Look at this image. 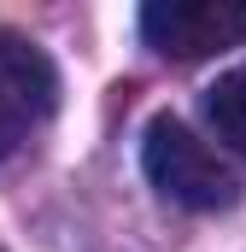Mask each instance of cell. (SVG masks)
Segmentation results:
<instances>
[{"instance_id": "6da1fadb", "label": "cell", "mask_w": 246, "mask_h": 252, "mask_svg": "<svg viewBox=\"0 0 246 252\" xmlns=\"http://www.w3.org/2000/svg\"><path fill=\"white\" fill-rule=\"evenodd\" d=\"M141 170H147V182L164 193V199H176L187 211H217V205H235V170L182 124V118H153L147 135H141Z\"/></svg>"}, {"instance_id": "7a4b0ae2", "label": "cell", "mask_w": 246, "mask_h": 252, "mask_svg": "<svg viewBox=\"0 0 246 252\" xmlns=\"http://www.w3.org/2000/svg\"><path fill=\"white\" fill-rule=\"evenodd\" d=\"M141 35L164 59H211L246 41V0H153L141 6Z\"/></svg>"}, {"instance_id": "3957f363", "label": "cell", "mask_w": 246, "mask_h": 252, "mask_svg": "<svg viewBox=\"0 0 246 252\" xmlns=\"http://www.w3.org/2000/svg\"><path fill=\"white\" fill-rule=\"evenodd\" d=\"M53 100H59V76H53V59L0 30V158H12L35 129L53 118Z\"/></svg>"}, {"instance_id": "277c9868", "label": "cell", "mask_w": 246, "mask_h": 252, "mask_svg": "<svg viewBox=\"0 0 246 252\" xmlns=\"http://www.w3.org/2000/svg\"><path fill=\"white\" fill-rule=\"evenodd\" d=\"M205 124L217 129V141L246 153V64H235L229 76H217L205 88Z\"/></svg>"}]
</instances>
